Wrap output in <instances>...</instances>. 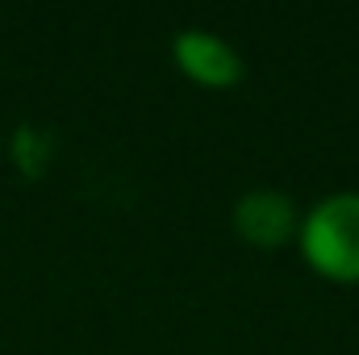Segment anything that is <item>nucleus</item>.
Masks as SVG:
<instances>
[{
    "instance_id": "f257e3e1",
    "label": "nucleus",
    "mask_w": 359,
    "mask_h": 355,
    "mask_svg": "<svg viewBox=\"0 0 359 355\" xmlns=\"http://www.w3.org/2000/svg\"><path fill=\"white\" fill-rule=\"evenodd\" d=\"M297 247L322 280L359 284V192L322 196L301 217Z\"/></svg>"
},
{
    "instance_id": "f03ea898",
    "label": "nucleus",
    "mask_w": 359,
    "mask_h": 355,
    "mask_svg": "<svg viewBox=\"0 0 359 355\" xmlns=\"http://www.w3.org/2000/svg\"><path fill=\"white\" fill-rule=\"evenodd\" d=\"M230 222H234V234L255 251H280L301 230V213H297L292 196L280 188H247L234 201Z\"/></svg>"
},
{
    "instance_id": "7ed1b4c3",
    "label": "nucleus",
    "mask_w": 359,
    "mask_h": 355,
    "mask_svg": "<svg viewBox=\"0 0 359 355\" xmlns=\"http://www.w3.org/2000/svg\"><path fill=\"white\" fill-rule=\"evenodd\" d=\"M172 59H176L184 80H192L196 88H209V92L234 88L247 76L243 55L226 38H217L209 29H180L172 38Z\"/></svg>"
}]
</instances>
